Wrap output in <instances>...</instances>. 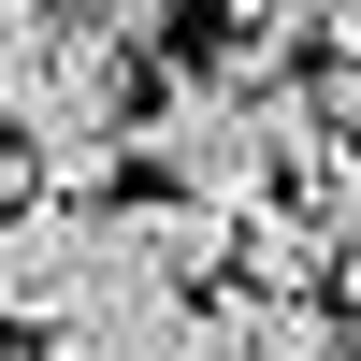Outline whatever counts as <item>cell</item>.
Masks as SVG:
<instances>
[{"mask_svg":"<svg viewBox=\"0 0 361 361\" xmlns=\"http://www.w3.org/2000/svg\"><path fill=\"white\" fill-rule=\"evenodd\" d=\"M145 87H130V29L116 0H0V130L44 159V145H130Z\"/></svg>","mask_w":361,"mask_h":361,"instance_id":"obj_1","label":"cell"},{"mask_svg":"<svg viewBox=\"0 0 361 361\" xmlns=\"http://www.w3.org/2000/svg\"><path fill=\"white\" fill-rule=\"evenodd\" d=\"M130 173H145L159 202H217V217H260V202H289L275 116H260L246 87H217L202 58H173V73L145 87V116H130Z\"/></svg>","mask_w":361,"mask_h":361,"instance_id":"obj_2","label":"cell"},{"mask_svg":"<svg viewBox=\"0 0 361 361\" xmlns=\"http://www.w3.org/2000/svg\"><path fill=\"white\" fill-rule=\"evenodd\" d=\"M102 289V217H73V202H29V217H0V333L44 347L58 318Z\"/></svg>","mask_w":361,"mask_h":361,"instance_id":"obj_3","label":"cell"},{"mask_svg":"<svg viewBox=\"0 0 361 361\" xmlns=\"http://www.w3.org/2000/svg\"><path fill=\"white\" fill-rule=\"evenodd\" d=\"M173 361H347V318H333V304H260V289H217V304H188Z\"/></svg>","mask_w":361,"mask_h":361,"instance_id":"obj_4","label":"cell"},{"mask_svg":"<svg viewBox=\"0 0 361 361\" xmlns=\"http://www.w3.org/2000/svg\"><path fill=\"white\" fill-rule=\"evenodd\" d=\"M318 58H333V15H304V0H246V15H217V29H202V73H217V87H246V102H289Z\"/></svg>","mask_w":361,"mask_h":361,"instance_id":"obj_5","label":"cell"},{"mask_svg":"<svg viewBox=\"0 0 361 361\" xmlns=\"http://www.w3.org/2000/svg\"><path fill=\"white\" fill-rule=\"evenodd\" d=\"M231 289H260V304H318V289H347L333 217H318V202H260V217H246V275H231Z\"/></svg>","mask_w":361,"mask_h":361,"instance_id":"obj_6","label":"cell"},{"mask_svg":"<svg viewBox=\"0 0 361 361\" xmlns=\"http://www.w3.org/2000/svg\"><path fill=\"white\" fill-rule=\"evenodd\" d=\"M318 116H333V145L361 159V15H333V58H318Z\"/></svg>","mask_w":361,"mask_h":361,"instance_id":"obj_7","label":"cell"},{"mask_svg":"<svg viewBox=\"0 0 361 361\" xmlns=\"http://www.w3.org/2000/svg\"><path fill=\"white\" fill-rule=\"evenodd\" d=\"M318 217H333V246H347V289H361V159L333 173V188H318Z\"/></svg>","mask_w":361,"mask_h":361,"instance_id":"obj_8","label":"cell"},{"mask_svg":"<svg viewBox=\"0 0 361 361\" xmlns=\"http://www.w3.org/2000/svg\"><path fill=\"white\" fill-rule=\"evenodd\" d=\"M347 347H361V289H347Z\"/></svg>","mask_w":361,"mask_h":361,"instance_id":"obj_9","label":"cell"},{"mask_svg":"<svg viewBox=\"0 0 361 361\" xmlns=\"http://www.w3.org/2000/svg\"><path fill=\"white\" fill-rule=\"evenodd\" d=\"M0 361H15V347H0Z\"/></svg>","mask_w":361,"mask_h":361,"instance_id":"obj_10","label":"cell"}]
</instances>
